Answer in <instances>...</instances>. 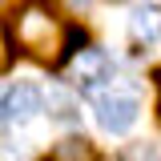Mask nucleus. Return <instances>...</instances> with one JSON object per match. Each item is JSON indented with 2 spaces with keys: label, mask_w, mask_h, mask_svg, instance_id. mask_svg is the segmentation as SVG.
<instances>
[{
  "label": "nucleus",
  "mask_w": 161,
  "mask_h": 161,
  "mask_svg": "<svg viewBox=\"0 0 161 161\" xmlns=\"http://www.w3.org/2000/svg\"><path fill=\"white\" fill-rule=\"evenodd\" d=\"M77 40L85 44V32L77 36V28H64L44 4H28L16 12V44L40 64H57L77 53Z\"/></svg>",
  "instance_id": "f257e3e1"
},
{
  "label": "nucleus",
  "mask_w": 161,
  "mask_h": 161,
  "mask_svg": "<svg viewBox=\"0 0 161 161\" xmlns=\"http://www.w3.org/2000/svg\"><path fill=\"white\" fill-rule=\"evenodd\" d=\"M8 64H12V44H8L4 28H0V73H8Z\"/></svg>",
  "instance_id": "1a4fd4ad"
},
{
  "label": "nucleus",
  "mask_w": 161,
  "mask_h": 161,
  "mask_svg": "<svg viewBox=\"0 0 161 161\" xmlns=\"http://www.w3.org/2000/svg\"><path fill=\"white\" fill-rule=\"evenodd\" d=\"M36 113H44V93H40L36 85H12V89H4V97H0V121H8V125H24V121H32Z\"/></svg>",
  "instance_id": "7ed1b4c3"
},
{
  "label": "nucleus",
  "mask_w": 161,
  "mask_h": 161,
  "mask_svg": "<svg viewBox=\"0 0 161 161\" xmlns=\"http://www.w3.org/2000/svg\"><path fill=\"white\" fill-rule=\"evenodd\" d=\"M44 161H57V157H44Z\"/></svg>",
  "instance_id": "ddd939ff"
},
{
  "label": "nucleus",
  "mask_w": 161,
  "mask_h": 161,
  "mask_svg": "<svg viewBox=\"0 0 161 161\" xmlns=\"http://www.w3.org/2000/svg\"><path fill=\"white\" fill-rule=\"evenodd\" d=\"M48 113H53L57 121H64V125H73V121H80V105L73 101V93L53 89V93H48Z\"/></svg>",
  "instance_id": "423d86ee"
},
{
  "label": "nucleus",
  "mask_w": 161,
  "mask_h": 161,
  "mask_svg": "<svg viewBox=\"0 0 161 161\" xmlns=\"http://www.w3.org/2000/svg\"><path fill=\"white\" fill-rule=\"evenodd\" d=\"M69 4H73V8H85V4H89V0H69Z\"/></svg>",
  "instance_id": "f8f14e48"
},
{
  "label": "nucleus",
  "mask_w": 161,
  "mask_h": 161,
  "mask_svg": "<svg viewBox=\"0 0 161 161\" xmlns=\"http://www.w3.org/2000/svg\"><path fill=\"white\" fill-rule=\"evenodd\" d=\"M0 161H24V153L16 145H0Z\"/></svg>",
  "instance_id": "9d476101"
},
{
  "label": "nucleus",
  "mask_w": 161,
  "mask_h": 161,
  "mask_svg": "<svg viewBox=\"0 0 161 161\" xmlns=\"http://www.w3.org/2000/svg\"><path fill=\"white\" fill-rule=\"evenodd\" d=\"M129 36H133V44H153L161 36V8L157 4H141L129 16Z\"/></svg>",
  "instance_id": "39448f33"
},
{
  "label": "nucleus",
  "mask_w": 161,
  "mask_h": 161,
  "mask_svg": "<svg viewBox=\"0 0 161 161\" xmlns=\"http://www.w3.org/2000/svg\"><path fill=\"white\" fill-rule=\"evenodd\" d=\"M121 161H161V141H137V145H125Z\"/></svg>",
  "instance_id": "0eeeda50"
},
{
  "label": "nucleus",
  "mask_w": 161,
  "mask_h": 161,
  "mask_svg": "<svg viewBox=\"0 0 161 161\" xmlns=\"http://www.w3.org/2000/svg\"><path fill=\"white\" fill-rule=\"evenodd\" d=\"M57 161H89V141L85 137H69L57 145V153H53Z\"/></svg>",
  "instance_id": "6e6552de"
},
{
  "label": "nucleus",
  "mask_w": 161,
  "mask_h": 161,
  "mask_svg": "<svg viewBox=\"0 0 161 161\" xmlns=\"http://www.w3.org/2000/svg\"><path fill=\"white\" fill-rule=\"evenodd\" d=\"M109 73H113V60L105 57L101 48H77L73 60H69V77L77 80V85H85V89L109 80Z\"/></svg>",
  "instance_id": "20e7f679"
},
{
  "label": "nucleus",
  "mask_w": 161,
  "mask_h": 161,
  "mask_svg": "<svg viewBox=\"0 0 161 161\" xmlns=\"http://www.w3.org/2000/svg\"><path fill=\"white\" fill-rule=\"evenodd\" d=\"M93 117L105 133H113V137H125L141 117V97L133 89H109V93H101L93 101Z\"/></svg>",
  "instance_id": "f03ea898"
},
{
  "label": "nucleus",
  "mask_w": 161,
  "mask_h": 161,
  "mask_svg": "<svg viewBox=\"0 0 161 161\" xmlns=\"http://www.w3.org/2000/svg\"><path fill=\"white\" fill-rule=\"evenodd\" d=\"M157 113H161V73H157Z\"/></svg>",
  "instance_id": "9b49d317"
}]
</instances>
